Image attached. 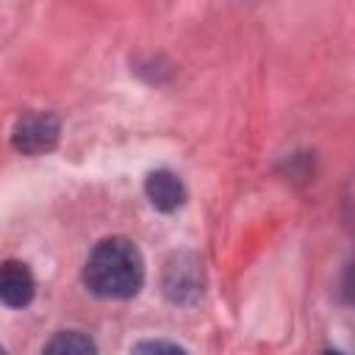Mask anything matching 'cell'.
<instances>
[{
    "label": "cell",
    "instance_id": "ba28073f",
    "mask_svg": "<svg viewBox=\"0 0 355 355\" xmlns=\"http://www.w3.org/2000/svg\"><path fill=\"white\" fill-rule=\"evenodd\" d=\"M324 355H344V352H338V349H327Z\"/></svg>",
    "mask_w": 355,
    "mask_h": 355
},
{
    "label": "cell",
    "instance_id": "8992f818",
    "mask_svg": "<svg viewBox=\"0 0 355 355\" xmlns=\"http://www.w3.org/2000/svg\"><path fill=\"white\" fill-rule=\"evenodd\" d=\"M42 355H97L94 341L80 330H58L42 349Z\"/></svg>",
    "mask_w": 355,
    "mask_h": 355
},
{
    "label": "cell",
    "instance_id": "7a4b0ae2",
    "mask_svg": "<svg viewBox=\"0 0 355 355\" xmlns=\"http://www.w3.org/2000/svg\"><path fill=\"white\" fill-rule=\"evenodd\" d=\"M58 136H61L58 119L53 114L42 111V114H25L14 125L11 141L25 155H42V153H50L58 144Z\"/></svg>",
    "mask_w": 355,
    "mask_h": 355
},
{
    "label": "cell",
    "instance_id": "277c9868",
    "mask_svg": "<svg viewBox=\"0 0 355 355\" xmlns=\"http://www.w3.org/2000/svg\"><path fill=\"white\" fill-rule=\"evenodd\" d=\"M36 294V280L22 261H6L0 272V300L8 308H25L31 305Z\"/></svg>",
    "mask_w": 355,
    "mask_h": 355
},
{
    "label": "cell",
    "instance_id": "52a82bcc",
    "mask_svg": "<svg viewBox=\"0 0 355 355\" xmlns=\"http://www.w3.org/2000/svg\"><path fill=\"white\" fill-rule=\"evenodd\" d=\"M130 355H186V349L164 338H147V341H139L130 349Z\"/></svg>",
    "mask_w": 355,
    "mask_h": 355
},
{
    "label": "cell",
    "instance_id": "6da1fadb",
    "mask_svg": "<svg viewBox=\"0 0 355 355\" xmlns=\"http://www.w3.org/2000/svg\"><path fill=\"white\" fill-rule=\"evenodd\" d=\"M83 283L100 300H130L144 283V258L130 239L111 236L94 244L83 263Z\"/></svg>",
    "mask_w": 355,
    "mask_h": 355
},
{
    "label": "cell",
    "instance_id": "5b68a950",
    "mask_svg": "<svg viewBox=\"0 0 355 355\" xmlns=\"http://www.w3.org/2000/svg\"><path fill=\"white\" fill-rule=\"evenodd\" d=\"M166 294L175 300V302H186L189 297H197L200 294V266L194 258L189 255H178V261H172L166 266Z\"/></svg>",
    "mask_w": 355,
    "mask_h": 355
},
{
    "label": "cell",
    "instance_id": "3957f363",
    "mask_svg": "<svg viewBox=\"0 0 355 355\" xmlns=\"http://www.w3.org/2000/svg\"><path fill=\"white\" fill-rule=\"evenodd\" d=\"M144 194L150 205L161 214H172L186 202V186L183 180L169 169H155L144 178Z\"/></svg>",
    "mask_w": 355,
    "mask_h": 355
}]
</instances>
